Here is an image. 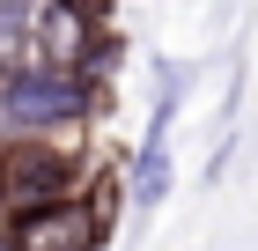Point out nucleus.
I'll use <instances>...</instances> for the list:
<instances>
[{
    "label": "nucleus",
    "mask_w": 258,
    "mask_h": 251,
    "mask_svg": "<svg viewBox=\"0 0 258 251\" xmlns=\"http://www.w3.org/2000/svg\"><path fill=\"white\" fill-rule=\"evenodd\" d=\"M96 74L81 67H52V59H30V67H8L0 74V140H74L89 118H96Z\"/></svg>",
    "instance_id": "f257e3e1"
},
{
    "label": "nucleus",
    "mask_w": 258,
    "mask_h": 251,
    "mask_svg": "<svg viewBox=\"0 0 258 251\" xmlns=\"http://www.w3.org/2000/svg\"><path fill=\"white\" fill-rule=\"evenodd\" d=\"M0 192H8V207L89 192V155L74 140H0Z\"/></svg>",
    "instance_id": "f03ea898"
},
{
    "label": "nucleus",
    "mask_w": 258,
    "mask_h": 251,
    "mask_svg": "<svg viewBox=\"0 0 258 251\" xmlns=\"http://www.w3.org/2000/svg\"><path fill=\"white\" fill-rule=\"evenodd\" d=\"M103 207L89 192H67V199H37V207H15L8 214V244L15 251H103Z\"/></svg>",
    "instance_id": "7ed1b4c3"
},
{
    "label": "nucleus",
    "mask_w": 258,
    "mask_h": 251,
    "mask_svg": "<svg viewBox=\"0 0 258 251\" xmlns=\"http://www.w3.org/2000/svg\"><path fill=\"white\" fill-rule=\"evenodd\" d=\"M184 81H192V67H162V74H155V111H148V133H140L133 177H125V199H133L140 214H155L162 192H170V126H177Z\"/></svg>",
    "instance_id": "20e7f679"
},
{
    "label": "nucleus",
    "mask_w": 258,
    "mask_h": 251,
    "mask_svg": "<svg viewBox=\"0 0 258 251\" xmlns=\"http://www.w3.org/2000/svg\"><path fill=\"white\" fill-rule=\"evenodd\" d=\"M44 8H52V0H0V74H8V67H30V59H37Z\"/></svg>",
    "instance_id": "39448f33"
},
{
    "label": "nucleus",
    "mask_w": 258,
    "mask_h": 251,
    "mask_svg": "<svg viewBox=\"0 0 258 251\" xmlns=\"http://www.w3.org/2000/svg\"><path fill=\"white\" fill-rule=\"evenodd\" d=\"M8 214H15V207H8V192H0V222H8Z\"/></svg>",
    "instance_id": "423d86ee"
}]
</instances>
